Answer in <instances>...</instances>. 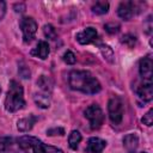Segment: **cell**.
<instances>
[{
    "label": "cell",
    "mask_w": 153,
    "mask_h": 153,
    "mask_svg": "<svg viewBox=\"0 0 153 153\" xmlns=\"http://www.w3.org/2000/svg\"><path fill=\"white\" fill-rule=\"evenodd\" d=\"M68 84L72 90L80 91L86 94H96L102 90L98 79L88 71H72L69 73Z\"/></svg>",
    "instance_id": "cell-1"
},
{
    "label": "cell",
    "mask_w": 153,
    "mask_h": 153,
    "mask_svg": "<svg viewBox=\"0 0 153 153\" xmlns=\"http://www.w3.org/2000/svg\"><path fill=\"white\" fill-rule=\"evenodd\" d=\"M24 105H25V100H24L23 86L18 81L11 80L10 87L5 98V109L8 112H16L23 109Z\"/></svg>",
    "instance_id": "cell-2"
},
{
    "label": "cell",
    "mask_w": 153,
    "mask_h": 153,
    "mask_svg": "<svg viewBox=\"0 0 153 153\" xmlns=\"http://www.w3.org/2000/svg\"><path fill=\"white\" fill-rule=\"evenodd\" d=\"M108 112H109V118L112 124L118 126L124 115V108H123V102L120 97L112 96L109 102H108Z\"/></svg>",
    "instance_id": "cell-3"
},
{
    "label": "cell",
    "mask_w": 153,
    "mask_h": 153,
    "mask_svg": "<svg viewBox=\"0 0 153 153\" xmlns=\"http://www.w3.org/2000/svg\"><path fill=\"white\" fill-rule=\"evenodd\" d=\"M84 115L88 120L91 129L96 130V129H99L102 127V124L104 122V112H103L102 108L98 104H91V105H88L85 109Z\"/></svg>",
    "instance_id": "cell-4"
},
{
    "label": "cell",
    "mask_w": 153,
    "mask_h": 153,
    "mask_svg": "<svg viewBox=\"0 0 153 153\" xmlns=\"http://www.w3.org/2000/svg\"><path fill=\"white\" fill-rule=\"evenodd\" d=\"M20 29H22V32H23V38H24V42L25 43H30L36 32H37V23L36 20L32 18V17H24L22 18L20 20Z\"/></svg>",
    "instance_id": "cell-5"
},
{
    "label": "cell",
    "mask_w": 153,
    "mask_h": 153,
    "mask_svg": "<svg viewBox=\"0 0 153 153\" xmlns=\"http://www.w3.org/2000/svg\"><path fill=\"white\" fill-rule=\"evenodd\" d=\"M140 11L139 2L136 1H122L118 5L117 8V14L120 18L124 20H130L134 16H136Z\"/></svg>",
    "instance_id": "cell-6"
},
{
    "label": "cell",
    "mask_w": 153,
    "mask_h": 153,
    "mask_svg": "<svg viewBox=\"0 0 153 153\" xmlns=\"http://www.w3.org/2000/svg\"><path fill=\"white\" fill-rule=\"evenodd\" d=\"M135 93L139 99H141L143 103L151 102L153 98V84L152 81H141L135 87Z\"/></svg>",
    "instance_id": "cell-7"
},
{
    "label": "cell",
    "mask_w": 153,
    "mask_h": 153,
    "mask_svg": "<svg viewBox=\"0 0 153 153\" xmlns=\"http://www.w3.org/2000/svg\"><path fill=\"white\" fill-rule=\"evenodd\" d=\"M139 73L143 81H152L153 76V61L151 56L142 57L139 62Z\"/></svg>",
    "instance_id": "cell-8"
},
{
    "label": "cell",
    "mask_w": 153,
    "mask_h": 153,
    "mask_svg": "<svg viewBox=\"0 0 153 153\" xmlns=\"http://www.w3.org/2000/svg\"><path fill=\"white\" fill-rule=\"evenodd\" d=\"M97 36H98V32L94 27H86L81 32H79L76 35V41L80 43V44H88V43H92L97 39Z\"/></svg>",
    "instance_id": "cell-9"
},
{
    "label": "cell",
    "mask_w": 153,
    "mask_h": 153,
    "mask_svg": "<svg viewBox=\"0 0 153 153\" xmlns=\"http://www.w3.org/2000/svg\"><path fill=\"white\" fill-rule=\"evenodd\" d=\"M106 146V141L100 137H91L86 145V152L88 153H102Z\"/></svg>",
    "instance_id": "cell-10"
},
{
    "label": "cell",
    "mask_w": 153,
    "mask_h": 153,
    "mask_svg": "<svg viewBox=\"0 0 153 153\" xmlns=\"http://www.w3.org/2000/svg\"><path fill=\"white\" fill-rule=\"evenodd\" d=\"M37 116L35 115H29L26 117H23L20 120H18L17 122V128L19 131L22 133H26V131H30L32 128H33V124L37 122Z\"/></svg>",
    "instance_id": "cell-11"
},
{
    "label": "cell",
    "mask_w": 153,
    "mask_h": 153,
    "mask_svg": "<svg viewBox=\"0 0 153 153\" xmlns=\"http://www.w3.org/2000/svg\"><path fill=\"white\" fill-rule=\"evenodd\" d=\"M139 146V136L134 133L127 134L123 137V147L127 149L128 153H135Z\"/></svg>",
    "instance_id": "cell-12"
},
{
    "label": "cell",
    "mask_w": 153,
    "mask_h": 153,
    "mask_svg": "<svg viewBox=\"0 0 153 153\" xmlns=\"http://www.w3.org/2000/svg\"><path fill=\"white\" fill-rule=\"evenodd\" d=\"M49 51H50L49 44L45 41H39L37 43L36 48L31 51V54L37 56V57H39V59H42V60H45L48 57V55H49Z\"/></svg>",
    "instance_id": "cell-13"
},
{
    "label": "cell",
    "mask_w": 153,
    "mask_h": 153,
    "mask_svg": "<svg viewBox=\"0 0 153 153\" xmlns=\"http://www.w3.org/2000/svg\"><path fill=\"white\" fill-rule=\"evenodd\" d=\"M32 149H33V153H63L62 149L54 147V146H50V145H47L42 141L36 143L32 147Z\"/></svg>",
    "instance_id": "cell-14"
},
{
    "label": "cell",
    "mask_w": 153,
    "mask_h": 153,
    "mask_svg": "<svg viewBox=\"0 0 153 153\" xmlns=\"http://www.w3.org/2000/svg\"><path fill=\"white\" fill-rule=\"evenodd\" d=\"M33 100L36 105L41 109H48L50 106V93L41 92V93H35Z\"/></svg>",
    "instance_id": "cell-15"
},
{
    "label": "cell",
    "mask_w": 153,
    "mask_h": 153,
    "mask_svg": "<svg viewBox=\"0 0 153 153\" xmlns=\"http://www.w3.org/2000/svg\"><path fill=\"white\" fill-rule=\"evenodd\" d=\"M37 86L41 88L42 92L51 93L54 82H53L51 78H49V76H47V75H41V76L37 79Z\"/></svg>",
    "instance_id": "cell-16"
},
{
    "label": "cell",
    "mask_w": 153,
    "mask_h": 153,
    "mask_svg": "<svg viewBox=\"0 0 153 153\" xmlns=\"http://www.w3.org/2000/svg\"><path fill=\"white\" fill-rule=\"evenodd\" d=\"M39 141H41L39 139H37V137H35V136H29V135L20 136V137L17 140V142H18L19 147H20V148H23V149L32 148V147H33L36 143H38Z\"/></svg>",
    "instance_id": "cell-17"
},
{
    "label": "cell",
    "mask_w": 153,
    "mask_h": 153,
    "mask_svg": "<svg viewBox=\"0 0 153 153\" xmlns=\"http://www.w3.org/2000/svg\"><path fill=\"white\" fill-rule=\"evenodd\" d=\"M81 134L78 131V130H72L68 135V145L72 149H76L80 141H81Z\"/></svg>",
    "instance_id": "cell-18"
},
{
    "label": "cell",
    "mask_w": 153,
    "mask_h": 153,
    "mask_svg": "<svg viewBox=\"0 0 153 153\" xmlns=\"http://www.w3.org/2000/svg\"><path fill=\"white\" fill-rule=\"evenodd\" d=\"M91 10L94 14H98V16L105 14L109 11V2L108 1H97L96 4H93Z\"/></svg>",
    "instance_id": "cell-19"
},
{
    "label": "cell",
    "mask_w": 153,
    "mask_h": 153,
    "mask_svg": "<svg viewBox=\"0 0 153 153\" xmlns=\"http://www.w3.org/2000/svg\"><path fill=\"white\" fill-rule=\"evenodd\" d=\"M99 50H100L102 55L104 56V59H105L106 61H109L110 63L114 62V60H115V54H114L112 48H110L108 44H100V45H99Z\"/></svg>",
    "instance_id": "cell-20"
},
{
    "label": "cell",
    "mask_w": 153,
    "mask_h": 153,
    "mask_svg": "<svg viewBox=\"0 0 153 153\" xmlns=\"http://www.w3.org/2000/svg\"><path fill=\"white\" fill-rule=\"evenodd\" d=\"M18 73L23 79H30V76H31V71L24 61H20L18 63Z\"/></svg>",
    "instance_id": "cell-21"
},
{
    "label": "cell",
    "mask_w": 153,
    "mask_h": 153,
    "mask_svg": "<svg viewBox=\"0 0 153 153\" xmlns=\"http://www.w3.org/2000/svg\"><path fill=\"white\" fill-rule=\"evenodd\" d=\"M43 33L48 39H56L57 38V32L51 24H45L43 26Z\"/></svg>",
    "instance_id": "cell-22"
},
{
    "label": "cell",
    "mask_w": 153,
    "mask_h": 153,
    "mask_svg": "<svg viewBox=\"0 0 153 153\" xmlns=\"http://www.w3.org/2000/svg\"><path fill=\"white\" fill-rule=\"evenodd\" d=\"M121 43H123L128 48H134L136 44V36H134L131 33H126L121 37Z\"/></svg>",
    "instance_id": "cell-23"
},
{
    "label": "cell",
    "mask_w": 153,
    "mask_h": 153,
    "mask_svg": "<svg viewBox=\"0 0 153 153\" xmlns=\"http://www.w3.org/2000/svg\"><path fill=\"white\" fill-rule=\"evenodd\" d=\"M12 137L8 136H0V153L7 151L12 146Z\"/></svg>",
    "instance_id": "cell-24"
},
{
    "label": "cell",
    "mask_w": 153,
    "mask_h": 153,
    "mask_svg": "<svg viewBox=\"0 0 153 153\" xmlns=\"http://www.w3.org/2000/svg\"><path fill=\"white\" fill-rule=\"evenodd\" d=\"M141 122H142L143 124H146L147 127H151V126L153 124V109H149V110L143 115Z\"/></svg>",
    "instance_id": "cell-25"
},
{
    "label": "cell",
    "mask_w": 153,
    "mask_h": 153,
    "mask_svg": "<svg viewBox=\"0 0 153 153\" xmlns=\"http://www.w3.org/2000/svg\"><path fill=\"white\" fill-rule=\"evenodd\" d=\"M62 59H63V61H65L67 65H74V63H75V61H76L75 55H74V54H73L71 50L65 51V54H63Z\"/></svg>",
    "instance_id": "cell-26"
},
{
    "label": "cell",
    "mask_w": 153,
    "mask_h": 153,
    "mask_svg": "<svg viewBox=\"0 0 153 153\" xmlns=\"http://www.w3.org/2000/svg\"><path fill=\"white\" fill-rule=\"evenodd\" d=\"M104 29H105L106 32H109L111 35L112 33H117L120 31V24H117V23H108V24L104 25Z\"/></svg>",
    "instance_id": "cell-27"
},
{
    "label": "cell",
    "mask_w": 153,
    "mask_h": 153,
    "mask_svg": "<svg viewBox=\"0 0 153 153\" xmlns=\"http://www.w3.org/2000/svg\"><path fill=\"white\" fill-rule=\"evenodd\" d=\"M47 135L54 136V135H65V129L61 127H54L47 130Z\"/></svg>",
    "instance_id": "cell-28"
},
{
    "label": "cell",
    "mask_w": 153,
    "mask_h": 153,
    "mask_svg": "<svg viewBox=\"0 0 153 153\" xmlns=\"http://www.w3.org/2000/svg\"><path fill=\"white\" fill-rule=\"evenodd\" d=\"M5 13H6V2L0 0V20L5 17Z\"/></svg>",
    "instance_id": "cell-29"
},
{
    "label": "cell",
    "mask_w": 153,
    "mask_h": 153,
    "mask_svg": "<svg viewBox=\"0 0 153 153\" xmlns=\"http://www.w3.org/2000/svg\"><path fill=\"white\" fill-rule=\"evenodd\" d=\"M14 11L16 12H19V13H23L25 11V5L23 2H17L14 4Z\"/></svg>",
    "instance_id": "cell-30"
},
{
    "label": "cell",
    "mask_w": 153,
    "mask_h": 153,
    "mask_svg": "<svg viewBox=\"0 0 153 153\" xmlns=\"http://www.w3.org/2000/svg\"><path fill=\"white\" fill-rule=\"evenodd\" d=\"M1 153H13V152H8V151H5V152H1Z\"/></svg>",
    "instance_id": "cell-31"
},
{
    "label": "cell",
    "mask_w": 153,
    "mask_h": 153,
    "mask_svg": "<svg viewBox=\"0 0 153 153\" xmlns=\"http://www.w3.org/2000/svg\"><path fill=\"white\" fill-rule=\"evenodd\" d=\"M140 153H147V152H140Z\"/></svg>",
    "instance_id": "cell-32"
},
{
    "label": "cell",
    "mask_w": 153,
    "mask_h": 153,
    "mask_svg": "<svg viewBox=\"0 0 153 153\" xmlns=\"http://www.w3.org/2000/svg\"><path fill=\"white\" fill-rule=\"evenodd\" d=\"M0 93H1V87H0Z\"/></svg>",
    "instance_id": "cell-33"
}]
</instances>
